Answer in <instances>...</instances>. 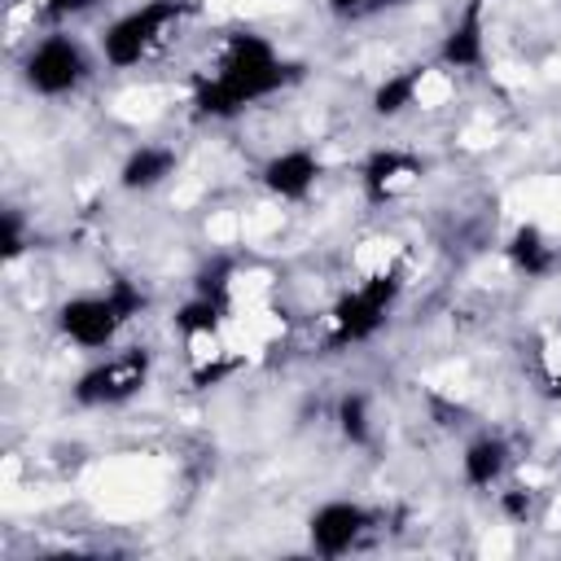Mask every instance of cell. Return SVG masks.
Wrapping results in <instances>:
<instances>
[{
    "label": "cell",
    "mask_w": 561,
    "mask_h": 561,
    "mask_svg": "<svg viewBox=\"0 0 561 561\" xmlns=\"http://www.w3.org/2000/svg\"><path fill=\"white\" fill-rule=\"evenodd\" d=\"M294 79L289 57L259 31H228L210 57V66L193 83V114L210 123L241 118L245 110L263 105Z\"/></svg>",
    "instance_id": "6da1fadb"
},
{
    "label": "cell",
    "mask_w": 561,
    "mask_h": 561,
    "mask_svg": "<svg viewBox=\"0 0 561 561\" xmlns=\"http://www.w3.org/2000/svg\"><path fill=\"white\" fill-rule=\"evenodd\" d=\"M145 311V294L127 280H114L105 289H79L70 298L57 302L53 311V329L66 346L83 351V355H101L114 351L123 329Z\"/></svg>",
    "instance_id": "7a4b0ae2"
},
{
    "label": "cell",
    "mask_w": 561,
    "mask_h": 561,
    "mask_svg": "<svg viewBox=\"0 0 561 561\" xmlns=\"http://www.w3.org/2000/svg\"><path fill=\"white\" fill-rule=\"evenodd\" d=\"M193 4L188 0H140L123 13H114L101 31H96V57L105 70H136L145 61H153L175 31L188 22Z\"/></svg>",
    "instance_id": "3957f363"
},
{
    "label": "cell",
    "mask_w": 561,
    "mask_h": 561,
    "mask_svg": "<svg viewBox=\"0 0 561 561\" xmlns=\"http://www.w3.org/2000/svg\"><path fill=\"white\" fill-rule=\"evenodd\" d=\"M96 70H101L96 44H88L70 26H53L39 39H31L26 53H22V61H18V75H22L26 92L31 96H44V101L75 96L83 83H92Z\"/></svg>",
    "instance_id": "277c9868"
},
{
    "label": "cell",
    "mask_w": 561,
    "mask_h": 561,
    "mask_svg": "<svg viewBox=\"0 0 561 561\" xmlns=\"http://www.w3.org/2000/svg\"><path fill=\"white\" fill-rule=\"evenodd\" d=\"M403 298V276L386 263V267H364L329 307V346H364L373 342L394 307Z\"/></svg>",
    "instance_id": "5b68a950"
},
{
    "label": "cell",
    "mask_w": 561,
    "mask_h": 561,
    "mask_svg": "<svg viewBox=\"0 0 561 561\" xmlns=\"http://www.w3.org/2000/svg\"><path fill=\"white\" fill-rule=\"evenodd\" d=\"M153 377V355L145 346H114L92 355V364L70 381V399L79 408H123L131 403Z\"/></svg>",
    "instance_id": "8992f818"
},
{
    "label": "cell",
    "mask_w": 561,
    "mask_h": 561,
    "mask_svg": "<svg viewBox=\"0 0 561 561\" xmlns=\"http://www.w3.org/2000/svg\"><path fill=\"white\" fill-rule=\"evenodd\" d=\"M377 522H381L377 508H368L364 500H355V495H329V500H320L307 513L302 530H307V548L316 557H346V552H355L377 530Z\"/></svg>",
    "instance_id": "52a82bcc"
},
{
    "label": "cell",
    "mask_w": 561,
    "mask_h": 561,
    "mask_svg": "<svg viewBox=\"0 0 561 561\" xmlns=\"http://www.w3.org/2000/svg\"><path fill=\"white\" fill-rule=\"evenodd\" d=\"M320 180H324V158H320V149H311V145H285V149L267 153L263 167H259L263 193H267L272 202H280V206L307 202V197L320 188Z\"/></svg>",
    "instance_id": "ba28073f"
},
{
    "label": "cell",
    "mask_w": 561,
    "mask_h": 561,
    "mask_svg": "<svg viewBox=\"0 0 561 561\" xmlns=\"http://www.w3.org/2000/svg\"><path fill=\"white\" fill-rule=\"evenodd\" d=\"M491 26H486V0H465L451 18V26L443 31L438 48H434V66L443 75H473L486 66L491 53Z\"/></svg>",
    "instance_id": "9c48e42d"
},
{
    "label": "cell",
    "mask_w": 561,
    "mask_h": 561,
    "mask_svg": "<svg viewBox=\"0 0 561 561\" xmlns=\"http://www.w3.org/2000/svg\"><path fill=\"white\" fill-rule=\"evenodd\" d=\"M513 460H517L513 443L500 430H482V434H473L460 447V460L456 465H460V482L469 491H500L504 478L513 473Z\"/></svg>",
    "instance_id": "30bf717a"
},
{
    "label": "cell",
    "mask_w": 561,
    "mask_h": 561,
    "mask_svg": "<svg viewBox=\"0 0 561 561\" xmlns=\"http://www.w3.org/2000/svg\"><path fill=\"white\" fill-rule=\"evenodd\" d=\"M421 180V158L399 149V145H386V149H373L364 162H359V188L368 202H390L399 197L403 188H412Z\"/></svg>",
    "instance_id": "8fae6325"
},
{
    "label": "cell",
    "mask_w": 561,
    "mask_h": 561,
    "mask_svg": "<svg viewBox=\"0 0 561 561\" xmlns=\"http://www.w3.org/2000/svg\"><path fill=\"white\" fill-rule=\"evenodd\" d=\"M175 171H180L175 145L140 140V145H131L127 158L118 162V188H123V193H153V188H162Z\"/></svg>",
    "instance_id": "7c38bea8"
},
{
    "label": "cell",
    "mask_w": 561,
    "mask_h": 561,
    "mask_svg": "<svg viewBox=\"0 0 561 561\" xmlns=\"http://www.w3.org/2000/svg\"><path fill=\"white\" fill-rule=\"evenodd\" d=\"M443 70L430 61V66H403V70H390L377 88H373V114L377 118H403L408 110L425 105V92H430V79H438Z\"/></svg>",
    "instance_id": "4fadbf2b"
},
{
    "label": "cell",
    "mask_w": 561,
    "mask_h": 561,
    "mask_svg": "<svg viewBox=\"0 0 561 561\" xmlns=\"http://www.w3.org/2000/svg\"><path fill=\"white\" fill-rule=\"evenodd\" d=\"M504 259L513 263V272L539 280V276H548L561 263V250L552 245V237L539 224H522V228H513V237L504 245Z\"/></svg>",
    "instance_id": "5bb4252c"
},
{
    "label": "cell",
    "mask_w": 561,
    "mask_h": 561,
    "mask_svg": "<svg viewBox=\"0 0 561 561\" xmlns=\"http://www.w3.org/2000/svg\"><path fill=\"white\" fill-rule=\"evenodd\" d=\"M333 421H337V434L351 443V447H368L377 425H373V408H368V394L359 390H346L333 408Z\"/></svg>",
    "instance_id": "9a60e30c"
},
{
    "label": "cell",
    "mask_w": 561,
    "mask_h": 561,
    "mask_svg": "<svg viewBox=\"0 0 561 561\" xmlns=\"http://www.w3.org/2000/svg\"><path fill=\"white\" fill-rule=\"evenodd\" d=\"M26 254V232H22V215L9 206L4 210V263H18Z\"/></svg>",
    "instance_id": "2e32d148"
},
{
    "label": "cell",
    "mask_w": 561,
    "mask_h": 561,
    "mask_svg": "<svg viewBox=\"0 0 561 561\" xmlns=\"http://www.w3.org/2000/svg\"><path fill=\"white\" fill-rule=\"evenodd\" d=\"M324 9L337 22H359V18H373L377 13V0H324Z\"/></svg>",
    "instance_id": "e0dca14e"
},
{
    "label": "cell",
    "mask_w": 561,
    "mask_h": 561,
    "mask_svg": "<svg viewBox=\"0 0 561 561\" xmlns=\"http://www.w3.org/2000/svg\"><path fill=\"white\" fill-rule=\"evenodd\" d=\"M18 4H31L39 13H53V18H70V13H83L92 9V0H18Z\"/></svg>",
    "instance_id": "ac0fdd59"
},
{
    "label": "cell",
    "mask_w": 561,
    "mask_h": 561,
    "mask_svg": "<svg viewBox=\"0 0 561 561\" xmlns=\"http://www.w3.org/2000/svg\"><path fill=\"white\" fill-rule=\"evenodd\" d=\"M412 0H377V13H394V9H408Z\"/></svg>",
    "instance_id": "d6986e66"
},
{
    "label": "cell",
    "mask_w": 561,
    "mask_h": 561,
    "mask_svg": "<svg viewBox=\"0 0 561 561\" xmlns=\"http://www.w3.org/2000/svg\"><path fill=\"white\" fill-rule=\"evenodd\" d=\"M552 394H561V364L552 368Z\"/></svg>",
    "instance_id": "ffe728a7"
}]
</instances>
